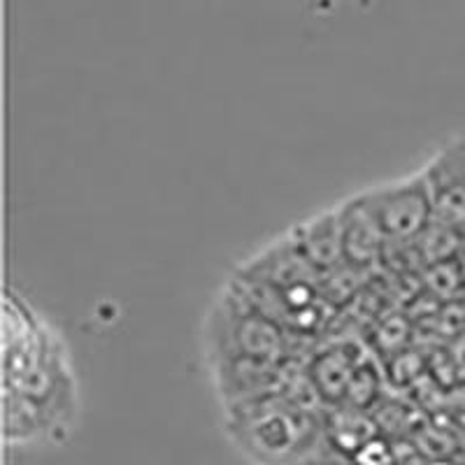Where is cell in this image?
<instances>
[{"mask_svg": "<svg viewBox=\"0 0 465 465\" xmlns=\"http://www.w3.org/2000/svg\"><path fill=\"white\" fill-rule=\"evenodd\" d=\"M3 389L35 407L54 440L68 435L77 414V384L56 328L16 291L3 296Z\"/></svg>", "mask_w": 465, "mask_h": 465, "instance_id": "obj_1", "label": "cell"}, {"mask_svg": "<svg viewBox=\"0 0 465 465\" xmlns=\"http://www.w3.org/2000/svg\"><path fill=\"white\" fill-rule=\"evenodd\" d=\"M326 412L291 393L226 407L232 444L254 465H291L323 444Z\"/></svg>", "mask_w": 465, "mask_h": 465, "instance_id": "obj_2", "label": "cell"}, {"mask_svg": "<svg viewBox=\"0 0 465 465\" xmlns=\"http://www.w3.org/2000/svg\"><path fill=\"white\" fill-rule=\"evenodd\" d=\"M207 349L210 363L219 361H272L286 356V331L277 322L249 305L228 286L226 293L212 307L207 319Z\"/></svg>", "mask_w": 465, "mask_h": 465, "instance_id": "obj_3", "label": "cell"}, {"mask_svg": "<svg viewBox=\"0 0 465 465\" xmlns=\"http://www.w3.org/2000/svg\"><path fill=\"white\" fill-rule=\"evenodd\" d=\"M356 198L389 247H410L435 223L433 198L423 173L365 189Z\"/></svg>", "mask_w": 465, "mask_h": 465, "instance_id": "obj_4", "label": "cell"}, {"mask_svg": "<svg viewBox=\"0 0 465 465\" xmlns=\"http://www.w3.org/2000/svg\"><path fill=\"white\" fill-rule=\"evenodd\" d=\"M421 173L433 198L435 222L465 232V138L444 144Z\"/></svg>", "mask_w": 465, "mask_h": 465, "instance_id": "obj_5", "label": "cell"}, {"mask_svg": "<svg viewBox=\"0 0 465 465\" xmlns=\"http://www.w3.org/2000/svg\"><path fill=\"white\" fill-rule=\"evenodd\" d=\"M363 361L361 349L354 342H335L319 349L307 359L302 375L312 389L322 407H342L347 398L349 381Z\"/></svg>", "mask_w": 465, "mask_h": 465, "instance_id": "obj_6", "label": "cell"}, {"mask_svg": "<svg viewBox=\"0 0 465 465\" xmlns=\"http://www.w3.org/2000/svg\"><path fill=\"white\" fill-rule=\"evenodd\" d=\"M340 228H342V256L344 263L359 270H371L384 259L386 240L363 210L359 198H349L338 207Z\"/></svg>", "mask_w": 465, "mask_h": 465, "instance_id": "obj_7", "label": "cell"}, {"mask_svg": "<svg viewBox=\"0 0 465 465\" xmlns=\"http://www.w3.org/2000/svg\"><path fill=\"white\" fill-rule=\"evenodd\" d=\"M291 238H293V242L298 244L302 256L310 261V265L322 277L344 263L342 228H340L338 207L322 212L317 217H310L307 222L298 223L291 231Z\"/></svg>", "mask_w": 465, "mask_h": 465, "instance_id": "obj_8", "label": "cell"}, {"mask_svg": "<svg viewBox=\"0 0 465 465\" xmlns=\"http://www.w3.org/2000/svg\"><path fill=\"white\" fill-rule=\"evenodd\" d=\"M291 465H354L349 459H344V456H340L338 451H333L331 447H326V442L319 447L317 451H312L310 456H305V459L296 460V463Z\"/></svg>", "mask_w": 465, "mask_h": 465, "instance_id": "obj_9", "label": "cell"}]
</instances>
